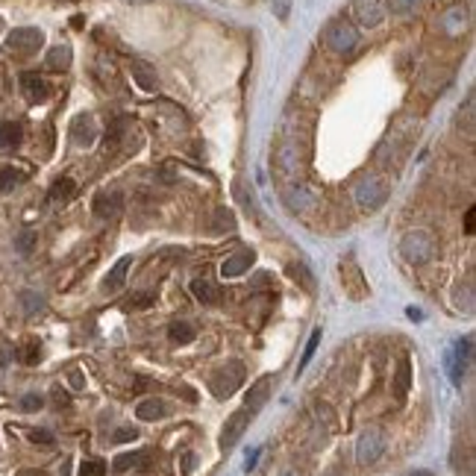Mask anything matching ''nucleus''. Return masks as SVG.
<instances>
[{"label":"nucleus","mask_w":476,"mask_h":476,"mask_svg":"<svg viewBox=\"0 0 476 476\" xmlns=\"http://www.w3.org/2000/svg\"><path fill=\"white\" fill-rule=\"evenodd\" d=\"M18 476H45V473H42V470H21Z\"/></svg>","instance_id":"45"},{"label":"nucleus","mask_w":476,"mask_h":476,"mask_svg":"<svg viewBox=\"0 0 476 476\" xmlns=\"http://www.w3.org/2000/svg\"><path fill=\"white\" fill-rule=\"evenodd\" d=\"M409 476H432V473H429V470H412Z\"/></svg>","instance_id":"46"},{"label":"nucleus","mask_w":476,"mask_h":476,"mask_svg":"<svg viewBox=\"0 0 476 476\" xmlns=\"http://www.w3.org/2000/svg\"><path fill=\"white\" fill-rule=\"evenodd\" d=\"M132 71V79H135V86L142 89V91H156L159 89V74L150 62H142V59H135V62L130 65Z\"/></svg>","instance_id":"15"},{"label":"nucleus","mask_w":476,"mask_h":476,"mask_svg":"<svg viewBox=\"0 0 476 476\" xmlns=\"http://www.w3.org/2000/svg\"><path fill=\"white\" fill-rule=\"evenodd\" d=\"M317 344H321V329H314V332L309 335V344H306V350H303V359H300V368H297V370H303V368L312 362V356H314Z\"/></svg>","instance_id":"31"},{"label":"nucleus","mask_w":476,"mask_h":476,"mask_svg":"<svg viewBox=\"0 0 476 476\" xmlns=\"http://www.w3.org/2000/svg\"><path fill=\"white\" fill-rule=\"evenodd\" d=\"M33 247H35V232L27 227V230L18 232V238H15V250L21 253V256H30V253H33Z\"/></svg>","instance_id":"30"},{"label":"nucleus","mask_w":476,"mask_h":476,"mask_svg":"<svg viewBox=\"0 0 476 476\" xmlns=\"http://www.w3.org/2000/svg\"><path fill=\"white\" fill-rule=\"evenodd\" d=\"M385 200H388V183L380 180V176H362L353 186V203L365 212H376Z\"/></svg>","instance_id":"1"},{"label":"nucleus","mask_w":476,"mask_h":476,"mask_svg":"<svg viewBox=\"0 0 476 476\" xmlns=\"http://www.w3.org/2000/svg\"><path fill=\"white\" fill-rule=\"evenodd\" d=\"M324 38H327L329 50H335L339 56H347V53H353L356 47H359V30H356L350 21H344V18H335V21H329Z\"/></svg>","instance_id":"4"},{"label":"nucleus","mask_w":476,"mask_h":476,"mask_svg":"<svg viewBox=\"0 0 476 476\" xmlns=\"http://www.w3.org/2000/svg\"><path fill=\"white\" fill-rule=\"evenodd\" d=\"M142 459H144V453H124V455H118V459L112 462V470H115V473H124V470L135 468Z\"/></svg>","instance_id":"29"},{"label":"nucleus","mask_w":476,"mask_h":476,"mask_svg":"<svg viewBox=\"0 0 476 476\" xmlns=\"http://www.w3.org/2000/svg\"><path fill=\"white\" fill-rule=\"evenodd\" d=\"M38 359H42V347H38V341H27V347H24V362H27V365H35Z\"/></svg>","instance_id":"38"},{"label":"nucleus","mask_w":476,"mask_h":476,"mask_svg":"<svg viewBox=\"0 0 476 476\" xmlns=\"http://www.w3.org/2000/svg\"><path fill=\"white\" fill-rule=\"evenodd\" d=\"M168 339H171L174 344H191V341L197 339V329H194L188 321H174V324L168 327Z\"/></svg>","instance_id":"21"},{"label":"nucleus","mask_w":476,"mask_h":476,"mask_svg":"<svg viewBox=\"0 0 476 476\" xmlns=\"http://www.w3.org/2000/svg\"><path fill=\"white\" fill-rule=\"evenodd\" d=\"M421 0H391V6L397 9V12H409V9H414Z\"/></svg>","instance_id":"40"},{"label":"nucleus","mask_w":476,"mask_h":476,"mask_svg":"<svg viewBox=\"0 0 476 476\" xmlns=\"http://www.w3.org/2000/svg\"><path fill=\"white\" fill-rule=\"evenodd\" d=\"M341 283H344V288L350 294V300H365V297H368V283H365L359 265H356L353 259L341 262Z\"/></svg>","instance_id":"9"},{"label":"nucleus","mask_w":476,"mask_h":476,"mask_svg":"<svg viewBox=\"0 0 476 476\" xmlns=\"http://www.w3.org/2000/svg\"><path fill=\"white\" fill-rule=\"evenodd\" d=\"M42 406H45V400H42L38 394H24V397H21V409H24V412H38Z\"/></svg>","instance_id":"37"},{"label":"nucleus","mask_w":476,"mask_h":476,"mask_svg":"<svg viewBox=\"0 0 476 476\" xmlns=\"http://www.w3.org/2000/svg\"><path fill=\"white\" fill-rule=\"evenodd\" d=\"M74 197H76V183L71 180V176H59V180L50 186V191H47L50 203H71Z\"/></svg>","instance_id":"19"},{"label":"nucleus","mask_w":476,"mask_h":476,"mask_svg":"<svg viewBox=\"0 0 476 476\" xmlns=\"http://www.w3.org/2000/svg\"><path fill=\"white\" fill-rule=\"evenodd\" d=\"M53 400H56V406H68V394L62 388H53Z\"/></svg>","instance_id":"44"},{"label":"nucleus","mask_w":476,"mask_h":476,"mask_svg":"<svg viewBox=\"0 0 476 476\" xmlns=\"http://www.w3.org/2000/svg\"><path fill=\"white\" fill-rule=\"evenodd\" d=\"M42 45H45V35H42V30H35V27L12 30L9 38H6V50L15 53V56H33Z\"/></svg>","instance_id":"6"},{"label":"nucleus","mask_w":476,"mask_h":476,"mask_svg":"<svg viewBox=\"0 0 476 476\" xmlns=\"http://www.w3.org/2000/svg\"><path fill=\"white\" fill-rule=\"evenodd\" d=\"M71 65V50L68 47H53L47 53V68L50 71H65Z\"/></svg>","instance_id":"27"},{"label":"nucleus","mask_w":476,"mask_h":476,"mask_svg":"<svg viewBox=\"0 0 476 476\" xmlns=\"http://www.w3.org/2000/svg\"><path fill=\"white\" fill-rule=\"evenodd\" d=\"M232 191H235V197H238V203L244 206V212H247L250 217H256V221H259V206H256V197H253V194H250L242 183H235V188H232Z\"/></svg>","instance_id":"26"},{"label":"nucleus","mask_w":476,"mask_h":476,"mask_svg":"<svg viewBox=\"0 0 476 476\" xmlns=\"http://www.w3.org/2000/svg\"><path fill=\"white\" fill-rule=\"evenodd\" d=\"M350 12H353V18H356V24H359V27L373 30V27H380L385 21L388 4H385V0H353Z\"/></svg>","instance_id":"5"},{"label":"nucleus","mask_w":476,"mask_h":476,"mask_svg":"<svg viewBox=\"0 0 476 476\" xmlns=\"http://www.w3.org/2000/svg\"><path fill=\"white\" fill-rule=\"evenodd\" d=\"M79 476H106V465L97 462V459L83 462V468H79Z\"/></svg>","instance_id":"33"},{"label":"nucleus","mask_w":476,"mask_h":476,"mask_svg":"<svg viewBox=\"0 0 476 476\" xmlns=\"http://www.w3.org/2000/svg\"><path fill=\"white\" fill-rule=\"evenodd\" d=\"M409 388H412V362H409V356H403L400 365H397V373H394V397L403 403Z\"/></svg>","instance_id":"18"},{"label":"nucleus","mask_w":476,"mask_h":476,"mask_svg":"<svg viewBox=\"0 0 476 476\" xmlns=\"http://www.w3.org/2000/svg\"><path fill=\"white\" fill-rule=\"evenodd\" d=\"M453 353H455V356H459V359H465V362L470 365V359H473V335H465V339H462V341H455Z\"/></svg>","instance_id":"32"},{"label":"nucleus","mask_w":476,"mask_h":476,"mask_svg":"<svg viewBox=\"0 0 476 476\" xmlns=\"http://www.w3.org/2000/svg\"><path fill=\"white\" fill-rule=\"evenodd\" d=\"M271 391H273V376H259L253 385H250V391H247V400H244V406L256 414L265 403H268V397H271Z\"/></svg>","instance_id":"14"},{"label":"nucleus","mask_w":476,"mask_h":476,"mask_svg":"<svg viewBox=\"0 0 476 476\" xmlns=\"http://www.w3.org/2000/svg\"><path fill=\"white\" fill-rule=\"evenodd\" d=\"M256 262V253L253 250H247V247H242V250H235L232 256H227L224 259V265H221V276L224 280H232V276H242V273H247L250 271V265Z\"/></svg>","instance_id":"10"},{"label":"nucleus","mask_w":476,"mask_h":476,"mask_svg":"<svg viewBox=\"0 0 476 476\" xmlns=\"http://www.w3.org/2000/svg\"><path fill=\"white\" fill-rule=\"evenodd\" d=\"M382 450H385L382 432L380 429H368V432H362L359 444H356V459H359V465H373L382 455Z\"/></svg>","instance_id":"8"},{"label":"nucleus","mask_w":476,"mask_h":476,"mask_svg":"<svg viewBox=\"0 0 476 476\" xmlns=\"http://www.w3.org/2000/svg\"><path fill=\"white\" fill-rule=\"evenodd\" d=\"M71 138H74V144H79V147H91L94 138H97L94 115H76L74 124H71Z\"/></svg>","instance_id":"12"},{"label":"nucleus","mask_w":476,"mask_h":476,"mask_svg":"<svg viewBox=\"0 0 476 476\" xmlns=\"http://www.w3.org/2000/svg\"><path fill=\"white\" fill-rule=\"evenodd\" d=\"M250 421H253V412H250L247 406L238 409V412H232L230 418H227V424H224V432H221V447H224V450L235 447L238 438L244 435V429L250 426Z\"/></svg>","instance_id":"7"},{"label":"nucleus","mask_w":476,"mask_h":476,"mask_svg":"<svg viewBox=\"0 0 476 476\" xmlns=\"http://www.w3.org/2000/svg\"><path fill=\"white\" fill-rule=\"evenodd\" d=\"M259 453H262L259 447H253V450L247 453V462H244V468H247V470H253V468H256V462H259Z\"/></svg>","instance_id":"43"},{"label":"nucleus","mask_w":476,"mask_h":476,"mask_svg":"<svg viewBox=\"0 0 476 476\" xmlns=\"http://www.w3.org/2000/svg\"><path fill=\"white\" fill-rule=\"evenodd\" d=\"M68 382H71L76 391L86 388V380H83V373H79V370H71V373H68Z\"/></svg>","instance_id":"41"},{"label":"nucleus","mask_w":476,"mask_h":476,"mask_svg":"<svg viewBox=\"0 0 476 476\" xmlns=\"http://www.w3.org/2000/svg\"><path fill=\"white\" fill-rule=\"evenodd\" d=\"M153 300H156V297L150 291H142V294H135L132 300L127 303V309H147V306H153Z\"/></svg>","instance_id":"36"},{"label":"nucleus","mask_w":476,"mask_h":476,"mask_svg":"<svg viewBox=\"0 0 476 476\" xmlns=\"http://www.w3.org/2000/svg\"><path fill=\"white\" fill-rule=\"evenodd\" d=\"M94 215L101 221H112V217L121 215V194L118 191H97L94 194Z\"/></svg>","instance_id":"11"},{"label":"nucleus","mask_w":476,"mask_h":476,"mask_svg":"<svg viewBox=\"0 0 476 476\" xmlns=\"http://www.w3.org/2000/svg\"><path fill=\"white\" fill-rule=\"evenodd\" d=\"M21 303H24V309L33 314V312H38V309H42L45 306V300H42V297H38V294H33V291H24L21 294Z\"/></svg>","instance_id":"34"},{"label":"nucleus","mask_w":476,"mask_h":476,"mask_svg":"<svg viewBox=\"0 0 476 476\" xmlns=\"http://www.w3.org/2000/svg\"><path fill=\"white\" fill-rule=\"evenodd\" d=\"M473 224H476V212L468 209V212H465V232H468V235H473V230H476Z\"/></svg>","instance_id":"42"},{"label":"nucleus","mask_w":476,"mask_h":476,"mask_svg":"<svg viewBox=\"0 0 476 476\" xmlns=\"http://www.w3.org/2000/svg\"><path fill=\"white\" fill-rule=\"evenodd\" d=\"M18 144H21V124H15V121L0 124V147L12 150V147H18Z\"/></svg>","instance_id":"25"},{"label":"nucleus","mask_w":476,"mask_h":476,"mask_svg":"<svg viewBox=\"0 0 476 476\" xmlns=\"http://www.w3.org/2000/svg\"><path fill=\"white\" fill-rule=\"evenodd\" d=\"M400 253H403V259L412 262V265L429 262L432 253H435V238H432V232H426V230L406 232L403 242H400Z\"/></svg>","instance_id":"2"},{"label":"nucleus","mask_w":476,"mask_h":476,"mask_svg":"<svg viewBox=\"0 0 476 476\" xmlns=\"http://www.w3.org/2000/svg\"><path fill=\"white\" fill-rule=\"evenodd\" d=\"M30 441H35V444H53V432L50 429H33L30 432Z\"/></svg>","instance_id":"39"},{"label":"nucleus","mask_w":476,"mask_h":476,"mask_svg":"<svg viewBox=\"0 0 476 476\" xmlns=\"http://www.w3.org/2000/svg\"><path fill=\"white\" fill-rule=\"evenodd\" d=\"M288 276H291L294 283H300L306 291H312V288H314V276L309 273V268H306V265H288Z\"/></svg>","instance_id":"28"},{"label":"nucleus","mask_w":476,"mask_h":476,"mask_svg":"<svg viewBox=\"0 0 476 476\" xmlns=\"http://www.w3.org/2000/svg\"><path fill=\"white\" fill-rule=\"evenodd\" d=\"M130 268H132V256H121V259H118V262L112 265V271L106 273L103 288H106V291H121V288H124V283H127Z\"/></svg>","instance_id":"16"},{"label":"nucleus","mask_w":476,"mask_h":476,"mask_svg":"<svg viewBox=\"0 0 476 476\" xmlns=\"http://www.w3.org/2000/svg\"><path fill=\"white\" fill-rule=\"evenodd\" d=\"M135 414H138V421H159V418H165V414H168V406H165V400L147 397V400H142L135 406Z\"/></svg>","instance_id":"20"},{"label":"nucleus","mask_w":476,"mask_h":476,"mask_svg":"<svg viewBox=\"0 0 476 476\" xmlns=\"http://www.w3.org/2000/svg\"><path fill=\"white\" fill-rule=\"evenodd\" d=\"M21 91H24V97L30 103H45L50 97L47 79L38 76V74H21Z\"/></svg>","instance_id":"13"},{"label":"nucleus","mask_w":476,"mask_h":476,"mask_svg":"<svg viewBox=\"0 0 476 476\" xmlns=\"http://www.w3.org/2000/svg\"><path fill=\"white\" fill-rule=\"evenodd\" d=\"M24 183V171H18V168H0V194H9L15 191L18 186Z\"/></svg>","instance_id":"23"},{"label":"nucleus","mask_w":476,"mask_h":476,"mask_svg":"<svg viewBox=\"0 0 476 476\" xmlns=\"http://www.w3.org/2000/svg\"><path fill=\"white\" fill-rule=\"evenodd\" d=\"M444 362H447V376H450V382L453 385H462L465 382V368H468V362L465 359H459L453 350L444 356Z\"/></svg>","instance_id":"22"},{"label":"nucleus","mask_w":476,"mask_h":476,"mask_svg":"<svg viewBox=\"0 0 476 476\" xmlns=\"http://www.w3.org/2000/svg\"><path fill=\"white\" fill-rule=\"evenodd\" d=\"M242 382H244V365L242 362H227L224 368H217L212 373L209 388L217 400H227V397H232L238 388H242Z\"/></svg>","instance_id":"3"},{"label":"nucleus","mask_w":476,"mask_h":476,"mask_svg":"<svg viewBox=\"0 0 476 476\" xmlns=\"http://www.w3.org/2000/svg\"><path fill=\"white\" fill-rule=\"evenodd\" d=\"M191 294H194V300L203 303V306H215L217 300H221V288H217L212 280H203V276L191 283Z\"/></svg>","instance_id":"17"},{"label":"nucleus","mask_w":476,"mask_h":476,"mask_svg":"<svg viewBox=\"0 0 476 476\" xmlns=\"http://www.w3.org/2000/svg\"><path fill=\"white\" fill-rule=\"evenodd\" d=\"M135 438H138V429H135V426H121V429H115V435H112V441H115V444L135 441Z\"/></svg>","instance_id":"35"},{"label":"nucleus","mask_w":476,"mask_h":476,"mask_svg":"<svg viewBox=\"0 0 476 476\" xmlns=\"http://www.w3.org/2000/svg\"><path fill=\"white\" fill-rule=\"evenodd\" d=\"M212 230L215 232H232L235 230V215L227 206H217L212 212Z\"/></svg>","instance_id":"24"}]
</instances>
